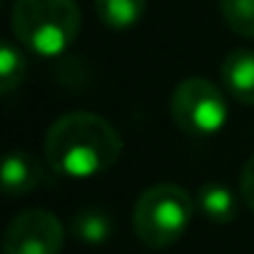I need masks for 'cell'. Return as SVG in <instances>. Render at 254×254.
<instances>
[{
    "label": "cell",
    "instance_id": "1",
    "mask_svg": "<svg viewBox=\"0 0 254 254\" xmlns=\"http://www.w3.org/2000/svg\"><path fill=\"white\" fill-rule=\"evenodd\" d=\"M122 152L115 127L95 112L75 110L58 117L45 135V160L72 180H87L110 170Z\"/></svg>",
    "mask_w": 254,
    "mask_h": 254
},
{
    "label": "cell",
    "instance_id": "2",
    "mask_svg": "<svg viewBox=\"0 0 254 254\" xmlns=\"http://www.w3.org/2000/svg\"><path fill=\"white\" fill-rule=\"evenodd\" d=\"M82 15L75 0H15L13 33L35 55H63L80 33Z\"/></svg>",
    "mask_w": 254,
    "mask_h": 254
},
{
    "label": "cell",
    "instance_id": "3",
    "mask_svg": "<svg viewBox=\"0 0 254 254\" xmlns=\"http://www.w3.org/2000/svg\"><path fill=\"white\" fill-rule=\"evenodd\" d=\"M194 204L197 202L192 194L175 182H162L145 190L132 209L137 239L150 249H165L175 244L187 232L194 217Z\"/></svg>",
    "mask_w": 254,
    "mask_h": 254
},
{
    "label": "cell",
    "instance_id": "4",
    "mask_svg": "<svg viewBox=\"0 0 254 254\" xmlns=\"http://www.w3.org/2000/svg\"><path fill=\"white\" fill-rule=\"evenodd\" d=\"M170 115L185 135L212 137L227 122V100L212 80L187 77L172 92Z\"/></svg>",
    "mask_w": 254,
    "mask_h": 254
},
{
    "label": "cell",
    "instance_id": "5",
    "mask_svg": "<svg viewBox=\"0 0 254 254\" xmlns=\"http://www.w3.org/2000/svg\"><path fill=\"white\" fill-rule=\"evenodd\" d=\"M65 229L48 209H25L13 217L3 237V254H60Z\"/></svg>",
    "mask_w": 254,
    "mask_h": 254
},
{
    "label": "cell",
    "instance_id": "6",
    "mask_svg": "<svg viewBox=\"0 0 254 254\" xmlns=\"http://www.w3.org/2000/svg\"><path fill=\"white\" fill-rule=\"evenodd\" d=\"M219 77L234 100L254 105V50H232L222 60Z\"/></svg>",
    "mask_w": 254,
    "mask_h": 254
},
{
    "label": "cell",
    "instance_id": "7",
    "mask_svg": "<svg viewBox=\"0 0 254 254\" xmlns=\"http://www.w3.org/2000/svg\"><path fill=\"white\" fill-rule=\"evenodd\" d=\"M43 180V167L30 152H10L3 162V192L8 197H23L33 192Z\"/></svg>",
    "mask_w": 254,
    "mask_h": 254
},
{
    "label": "cell",
    "instance_id": "8",
    "mask_svg": "<svg viewBox=\"0 0 254 254\" xmlns=\"http://www.w3.org/2000/svg\"><path fill=\"white\" fill-rule=\"evenodd\" d=\"M197 207L199 212L214 224H229L237 217V197L224 182H204L197 190Z\"/></svg>",
    "mask_w": 254,
    "mask_h": 254
},
{
    "label": "cell",
    "instance_id": "9",
    "mask_svg": "<svg viewBox=\"0 0 254 254\" xmlns=\"http://www.w3.org/2000/svg\"><path fill=\"white\" fill-rule=\"evenodd\" d=\"M147 0H95L97 18L115 30L132 28L142 20Z\"/></svg>",
    "mask_w": 254,
    "mask_h": 254
},
{
    "label": "cell",
    "instance_id": "10",
    "mask_svg": "<svg viewBox=\"0 0 254 254\" xmlns=\"http://www.w3.org/2000/svg\"><path fill=\"white\" fill-rule=\"evenodd\" d=\"M72 234L85 244H102L112 234V217L105 209L85 207L72 219Z\"/></svg>",
    "mask_w": 254,
    "mask_h": 254
},
{
    "label": "cell",
    "instance_id": "11",
    "mask_svg": "<svg viewBox=\"0 0 254 254\" xmlns=\"http://www.w3.org/2000/svg\"><path fill=\"white\" fill-rule=\"evenodd\" d=\"M25 72H28V60L20 53V48H15L10 40H3V48H0V92L10 95L15 87H20Z\"/></svg>",
    "mask_w": 254,
    "mask_h": 254
},
{
    "label": "cell",
    "instance_id": "12",
    "mask_svg": "<svg viewBox=\"0 0 254 254\" xmlns=\"http://www.w3.org/2000/svg\"><path fill=\"white\" fill-rule=\"evenodd\" d=\"M219 10L232 33L254 38V0H219Z\"/></svg>",
    "mask_w": 254,
    "mask_h": 254
},
{
    "label": "cell",
    "instance_id": "13",
    "mask_svg": "<svg viewBox=\"0 0 254 254\" xmlns=\"http://www.w3.org/2000/svg\"><path fill=\"white\" fill-rule=\"evenodd\" d=\"M239 194L249 209H254V155L244 162L239 172Z\"/></svg>",
    "mask_w": 254,
    "mask_h": 254
}]
</instances>
